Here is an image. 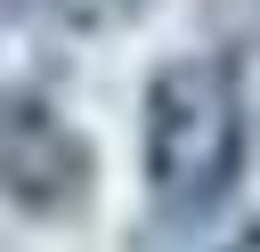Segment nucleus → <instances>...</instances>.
I'll use <instances>...</instances> for the list:
<instances>
[{
    "label": "nucleus",
    "mask_w": 260,
    "mask_h": 252,
    "mask_svg": "<svg viewBox=\"0 0 260 252\" xmlns=\"http://www.w3.org/2000/svg\"><path fill=\"white\" fill-rule=\"evenodd\" d=\"M89 195H98V146L41 89H0V203L16 219H81Z\"/></svg>",
    "instance_id": "f03ea898"
},
{
    "label": "nucleus",
    "mask_w": 260,
    "mask_h": 252,
    "mask_svg": "<svg viewBox=\"0 0 260 252\" xmlns=\"http://www.w3.org/2000/svg\"><path fill=\"white\" fill-rule=\"evenodd\" d=\"M203 24L228 33V41H252V49H260V0H203Z\"/></svg>",
    "instance_id": "20e7f679"
},
{
    "label": "nucleus",
    "mask_w": 260,
    "mask_h": 252,
    "mask_svg": "<svg viewBox=\"0 0 260 252\" xmlns=\"http://www.w3.org/2000/svg\"><path fill=\"white\" fill-rule=\"evenodd\" d=\"M219 252H260V219H244V228H236V236H228Z\"/></svg>",
    "instance_id": "39448f33"
},
{
    "label": "nucleus",
    "mask_w": 260,
    "mask_h": 252,
    "mask_svg": "<svg viewBox=\"0 0 260 252\" xmlns=\"http://www.w3.org/2000/svg\"><path fill=\"white\" fill-rule=\"evenodd\" d=\"M24 16H32V0H0V33H16Z\"/></svg>",
    "instance_id": "423d86ee"
},
{
    "label": "nucleus",
    "mask_w": 260,
    "mask_h": 252,
    "mask_svg": "<svg viewBox=\"0 0 260 252\" xmlns=\"http://www.w3.org/2000/svg\"><path fill=\"white\" fill-rule=\"evenodd\" d=\"M32 16H49L65 33H114L138 16V0H32Z\"/></svg>",
    "instance_id": "7ed1b4c3"
},
{
    "label": "nucleus",
    "mask_w": 260,
    "mask_h": 252,
    "mask_svg": "<svg viewBox=\"0 0 260 252\" xmlns=\"http://www.w3.org/2000/svg\"><path fill=\"white\" fill-rule=\"evenodd\" d=\"M244 81L228 57H171L138 98V163L162 228H203L244 179Z\"/></svg>",
    "instance_id": "f257e3e1"
}]
</instances>
